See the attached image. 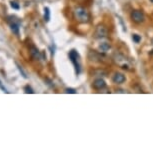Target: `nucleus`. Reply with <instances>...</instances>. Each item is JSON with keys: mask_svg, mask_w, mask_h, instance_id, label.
Returning a JSON list of instances; mask_svg holds the SVG:
<instances>
[{"mask_svg": "<svg viewBox=\"0 0 153 153\" xmlns=\"http://www.w3.org/2000/svg\"><path fill=\"white\" fill-rule=\"evenodd\" d=\"M151 45L153 46V38L151 39ZM150 54H153V49H152V50H151V52H150Z\"/></svg>", "mask_w": 153, "mask_h": 153, "instance_id": "19", "label": "nucleus"}, {"mask_svg": "<svg viewBox=\"0 0 153 153\" xmlns=\"http://www.w3.org/2000/svg\"><path fill=\"white\" fill-rule=\"evenodd\" d=\"M125 81H126L125 75L123 73H120V72H115L114 75L112 76V82H113L114 84L120 85V84H123Z\"/></svg>", "mask_w": 153, "mask_h": 153, "instance_id": "8", "label": "nucleus"}, {"mask_svg": "<svg viewBox=\"0 0 153 153\" xmlns=\"http://www.w3.org/2000/svg\"><path fill=\"white\" fill-rule=\"evenodd\" d=\"M17 66H18V69H19V71H20V72H21V73H22L23 77H24V78H27V75H26V73H25L24 71H23V69L21 68V66H19L18 64H17Z\"/></svg>", "mask_w": 153, "mask_h": 153, "instance_id": "17", "label": "nucleus"}, {"mask_svg": "<svg viewBox=\"0 0 153 153\" xmlns=\"http://www.w3.org/2000/svg\"><path fill=\"white\" fill-rule=\"evenodd\" d=\"M112 59H113V61L115 62V64L119 66L120 68L124 69V70H130L132 67L131 60L122 53H119V52L114 53Z\"/></svg>", "mask_w": 153, "mask_h": 153, "instance_id": "1", "label": "nucleus"}, {"mask_svg": "<svg viewBox=\"0 0 153 153\" xmlns=\"http://www.w3.org/2000/svg\"><path fill=\"white\" fill-rule=\"evenodd\" d=\"M110 48H111V45H110V43H108V42H102L98 46V49H99V51L101 53H106L107 51L110 50Z\"/></svg>", "mask_w": 153, "mask_h": 153, "instance_id": "11", "label": "nucleus"}, {"mask_svg": "<svg viewBox=\"0 0 153 153\" xmlns=\"http://www.w3.org/2000/svg\"><path fill=\"white\" fill-rule=\"evenodd\" d=\"M0 89H2V90H3V92H6V93H7V90H6V88H5L3 85H2L1 81H0Z\"/></svg>", "mask_w": 153, "mask_h": 153, "instance_id": "18", "label": "nucleus"}, {"mask_svg": "<svg viewBox=\"0 0 153 153\" xmlns=\"http://www.w3.org/2000/svg\"><path fill=\"white\" fill-rule=\"evenodd\" d=\"M30 55L34 60L42 59V54L40 53V51L35 47V46H32V47L30 48Z\"/></svg>", "mask_w": 153, "mask_h": 153, "instance_id": "10", "label": "nucleus"}, {"mask_svg": "<svg viewBox=\"0 0 153 153\" xmlns=\"http://www.w3.org/2000/svg\"><path fill=\"white\" fill-rule=\"evenodd\" d=\"M130 18L136 24H141L145 21V15L142 10H132L130 13Z\"/></svg>", "mask_w": 153, "mask_h": 153, "instance_id": "6", "label": "nucleus"}, {"mask_svg": "<svg viewBox=\"0 0 153 153\" xmlns=\"http://www.w3.org/2000/svg\"><path fill=\"white\" fill-rule=\"evenodd\" d=\"M150 1H151V3H153V0H150Z\"/></svg>", "mask_w": 153, "mask_h": 153, "instance_id": "20", "label": "nucleus"}, {"mask_svg": "<svg viewBox=\"0 0 153 153\" xmlns=\"http://www.w3.org/2000/svg\"><path fill=\"white\" fill-rule=\"evenodd\" d=\"M92 88L95 90H103L104 88H106V82L104 81V79L97 78L92 82Z\"/></svg>", "mask_w": 153, "mask_h": 153, "instance_id": "9", "label": "nucleus"}, {"mask_svg": "<svg viewBox=\"0 0 153 153\" xmlns=\"http://www.w3.org/2000/svg\"><path fill=\"white\" fill-rule=\"evenodd\" d=\"M7 22L9 23V26H10L11 31H12L14 34H16V35H19L20 20L15 16L9 15V16H7Z\"/></svg>", "mask_w": 153, "mask_h": 153, "instance_id": "3", "label": "nucleus"}, {"mask_svg": "<svg viewBox=\"0 0 153 153\" xmlns=\"http://www.w3.org/2000/svg\"><path fill=\"white\" fill-rule=\"evenodd\" d=\"M69 58H70V61L73 63L75 70H76V73L79 74L81 67H80V56L78 52L75 50H71L70 52H69Z\"/></svg>", "mask_w": 153, "mask_h": 153, "instance_id": "5", "label": "nucleus"}, {"mask_svg": "<svg viewBox=\"0 0 153 153\" xmlns=\"http://www.w3.org/2000/svg\"><path fill=\"white\" fill-rule=\"evenodd\" d=\"M74 18L79 23H88L90 20V15L87 9L82 6H77L73 11Z\"/></svg>", "mask_w": 153, "mask_h": 153, "instance_id": "2", "label": "nucleus"}, {"mask_svg": "<svg viewBox=\"0 0 153 153\" xmlns=\"http://www.w3.org/2000/svg\"><path fill=\"white\" fill-rule=\"evenodd\" d=\"M10 5H11V7H12L13 9H15V10H18L19 8H20L19 4L17 3L16 1H11V2H10Z\"/></svg>", "mask_w": 153, "mask_h": 153, "instance_id": "14", "label": "nucleus"}, {"mask_svg": "<svg viewBox=\"0 0 153 153\" xmlns=\"http://www.w3.org/2000/svg\"><path fill=\"white\" fill-rule=\"evenodd\" d=\"M44 20L46 22H48L50 20V10H49L48 7L44 8Z\"/></svg>", "mask_w": 153, "mask_h": 153, "instance_id": "12", "label": "nucleus"}, {"mask_svg": "<svg viewBox=\"0 0 153 153\" xmlns=\"http://www.w3.org/2000/svg\"><path fill=\"white\" fill-rule=\"evenodd\" d=\"M24 91H25V93H30V94H33L34 93V91H33V89L30 87L29 85H26L24 87Z\"/></svg>", "mask_w": 153, "mask_h": 153, "instance_id": "15", "label": "nucleus"}, {"mask_svg": "<svg viewBox=\"0 0 153 153\" xmlns=\"http://www.w3.org/2000/svg\"><path fill=\"white\" fill-rule=\"evenodd\" d=\"M95 39H104L108 36V29L104 24H98L95 28L94 34Z\"/></svg>", "mask_w": 153, "mask_h": 153, "instance_id": "4", "label": "nucleus"}, {"mask_svg": "<svg viewBox=\"0 0 153 153\" xmlns=\"http://www.w3.org/2000/svg\"><path fill=\"white\" fill-rule=\"evenodd\" d=\"M132 40H133L135 43H139L141 41V37L140 35H138V34H133V35H132Z\"/></svg>", "mask_w": 153, "mask_h": 153, "instance_id": "13", "label": "nucleus"}, {"mask_svg": "<svg viewBox=\"0 0 153 153\" xmlns=\"http://www.w3.org/2000/svg\"><path fill=\"white\" fill-rule=\"evenodd\" d=\"M65 93H70V94H75L76 93V90L73 88H66L65 89Z\"/></svg>", "mask_w": 153, "mask_h": 153, "instance_id": "16", "label": "nucleus"}, {"mask_svg": "<svg viewBox=\"0 0 153 153\" xmlns=\"http://www.w3.org/2000/svg\"><path fill=\"white\" fill-rule=\"evenodd\" d=\"M103 57H104V53H101L100 51L99 52H97V51L90 50L88 53V59L90 60V61H93V62L103 61Z\"/></svg>", "mask_w": 153, "mask_h": 153, "instance_id": "7", "label": "nucleus"}]
</instances>
